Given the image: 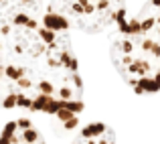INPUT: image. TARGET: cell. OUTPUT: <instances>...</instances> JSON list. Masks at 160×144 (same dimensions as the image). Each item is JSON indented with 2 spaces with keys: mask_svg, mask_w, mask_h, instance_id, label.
I'll list each match as a JSON object with an SVG mask.
<instances>
[{
  "mask_svg": "<svg viewBox=\"0 0 160 144\" xmlns=\"http://www.w3.org/2000/svg\"><path fill=\"white\" fill-rule=\"evenodd\" d=\"M65 132L69 134V144H116L113 130L98 120L85 122L83 118H79Z\"/></svg>",
  "mask_w": 160,
  "mask_h": 144,
  "instance_id": "277c9868",
  "label": "cell"
},
{
  "mask_svg": "<svg viewBox=\"0 0 160 144\" xmlns=\"http://www.w3.org/2000/svg\"><path fill=\"white\" fill-rule=\"evenodd\" d=\"M112 63L138 94L160 90V0H146L113 31Z\"/></svg>",
  "mask_w": 160,
  "mask_h": 144,
  "instance_id": "7a4b0ae2",
  "label": "cell"
},
{
  "mask_svg": "<svg viewBox=\"0 0 160 144\" xmlns=\"http://www.w3.org/2000/svg\"><path fill=\"white\" fill-rule=\"evenodd\" d=\"M47 10L69 31L102 35L116 31L128 16V0H51Z\"/></svg>",
  "mask_w": 160,
  "mask_h": 144,
  "instance_id": "3957f363",
  "label": "cell"
},
{
  "mask_svg": "<svg viewBox=\"0 0 160 144\" xmlns=\"http://www.w3.org/2000/svg\"><path fill=\"white\" fill-rule=\"evenodd\" d=\"M0 108L47 114L63 130L83 114L71 31L45 0H0Z\"/></svg>",
  "mask_w": 160,
  "mask_h": 144,
  "instance_id": "6da1fadb",
  "label": "cell"
},
{
  "mask_svg": "<svg viewBox=\"0 0 160 144\" xmlns=\"http://www.w3.org/2000/svg\"><path fill=\"white\" fill-rule=\"evenodd\" d=\"M0 144H47V138L35 122L18 118L4 126L0 134Z\"/></svg>",
  "mask_w": 160,
  "mask_h": 144,
  "instance_id": "5b68a950",
  "label": "cell"
}]
</instances>
